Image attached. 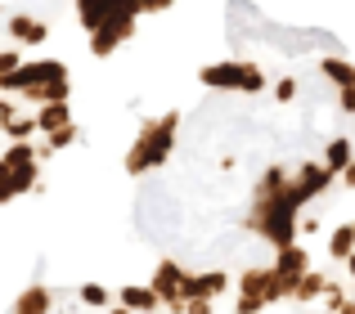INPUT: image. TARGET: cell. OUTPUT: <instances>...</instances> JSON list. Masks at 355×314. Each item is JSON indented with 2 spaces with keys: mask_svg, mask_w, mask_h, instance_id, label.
<instances>
[{
  "mask_svg": "<svg viewBox=\"0 0 355 314\" xmlns=\"http://www.w3.org/2000/svg\"><path fill=\"white\" fill-rule=\"evenodd\" d=\"M297 314H355V274H347V270L329 274Z\"/></svg>",
  "mask_w": 355,
  "mask_h": 314,
  "instance_id": "cell-3",
  "label": "cell"
},
{
  "mask_svg": "<svg viewBox=\"0 0 355 314\" xmlns=\"http://www.w3.org/2000/svg\"><path fill=\"white\" fill-rule=\"evenodd\" d=\"M5 32H9V41H14V45H27V50H36V45L50 41V23L36 18V14H9L5 18Z\"/></svg>",
  "mask_w": 355,
  "mask_h": 314,
  "instance_id": "cell-4",
  "label": "cell"
},
{
  "mask_svg": "<svg viewBox=\"0 0 355 314\" xmlns=\"http://www.w3.org/2000/svg\"><path fill=\"white\" fill-rule=\"evenodd\" d=\"M72 5H77V23L90 41V54L108 59L139 32L148 14H162L175 0H72Z\"/></svg>",
  "mask_w": 355,
  "mask_h": 314,
  "instance_id": "cell-2",
  "label": "cell"
},
{
  "mask_svg": "<svg viewBox=\"0 0 355 314\" xmlns=\"http://www.w3.org/2000/svg\"><path fill=\"white\" fill-rule=\"evenodd\" d=\"M5 202H14V193H9V189H0V207H5Z\"/></svg>",
  "mask_w": 355,
  "mask_h": 314,
  "instance_id": "cell-6",
  "label": "cell"
},
{
  "mask_svg": "<svg viewBox=\"0 0 355 314\" xmlns=\"http://www.w3.org/2000/svg\"><path fill=\"white\" fill-rule=\"evenodd\" d=\"M0 81H5V72H0ZM0 90H5V86H0Z\"/></svg>",
  "mask_w": 355,
  "mask_h": 314,
  "instance_id": "cell-7",
  "label": "cell"
},
{
  "mask_svg": "<svg viewBox=\"0 0 355 314\" xmlns=\"http://www.w3.org/2000/svg\"><path fill=\"white\" fill-rule=\"evenodd\" d=\"M54 297H59V292L45 288V283H27V288L14 297L9 314H50V310H54Z\"/></svg>",
  "mask_w": 355,
  "mask_h": 314,
  "instance_id": "cell-5",
  "label": "cell"
},
{
  "mask_svg": "<svg viewBox=\"0 0 355 314\" xmlns=\"http://www.w3.org/2000/svg\"><path fill=\"white\" fill-rule=\"evenodd\" d=\"M202 104L148 117L126 175H175L157 292L225 314H297L329 270V234L355 198V63L338 36L234 0Z\"/></svg>",
  "mask_w": 355,
  "mask_h": 314,
  "instance_id": "cell-1",
  "label": "cell"
}]
</instances>
